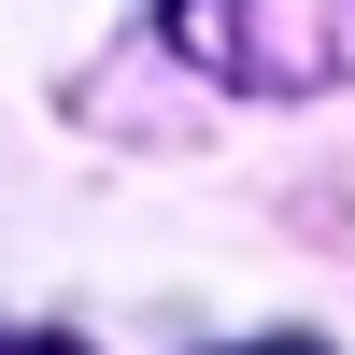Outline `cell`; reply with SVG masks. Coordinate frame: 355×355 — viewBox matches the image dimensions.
I'll return each mask as SVG.
<instances>
[{
	"label": "cell",
	"instance_id": "6da1fadb",
	"mask_svg": "<svg viewBox=\"0 0 355 355\" xmlns=\"http://www.w3.org/2000/svg\"><path fill=\"white\" fill-rule=\"evenodd\" d=\"M171 43L242 100L355 85V0H171Z\"/></svg>",
	"mask_w": 355,
	"mask_h": 355
},
{
	"label": "cell",
	"instance_id": "7a4b0ae2",
	"mask_svg": "<svg viewBox=\"0 0 355 355\" xmlns=\"http://www.w3.org/2000/svg\"><path fill=\"white\" fill-rule=\"evenodd\" d=\"M0 355H85V341H57V327H15V341H0Z\"/></svg>",
	"mask_w": 355,
	"mask_h": 355
},
{
	"label": "cell",
	"instance_id": "3957f363",
	"mask_svg": "<svg viewBox=\"0 0 355 355\" xmlns=\"http://www.w3.org/2000/svg\"><path fill=\"white\" fill-rule=\"evenodd\" d=\"M227 355H327V341H227Z\"/></svg>",
	"mask_w": 355,
	"mask_h": 355
}]
</instances>
